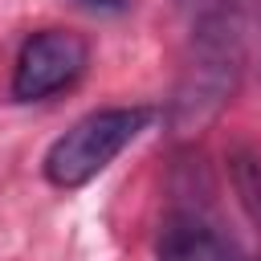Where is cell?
Returning a JSON list of instances; mask_svg holds the SVG:
<instances>
[{"label": "cell", "mask_w": 261, "mask_h": 261, "mask_svg": "<svg viewBox=\"0 0 261 261\" xmlns=\"http://www.w3.org/2000/svg\"><path fill=\"white\" fill-rule=\"evenodd\" d=\"M86 8H122L126 0H82Z\"/></svg>", "instance_id": "8992f818"}, {"label": "cell", "mask_w": 261, "mask_h": 261, "mask_svg": "<svg viewBox=\"0 0 261 261\" xmlns=\"http://www.w3.org/2000/svg\"><path fill=\"white\" fill-rule=\"evenodd\" d=\"M147 122H151L147 106H106V110H94V114L77 118L45 151V163H41L45 179L53 188H65V192L90 184L98 171H106L143 135Z\"/></svg>", "instance_id": "6da1fadb"}, {"label": "cell", "mask_w": 261, "mask_h": 261, "mask_svg": "<svg viewBox=\"0 0 261 261\" xmlns=\"http://www.w3.org/2000/svg\"><path fill=\"white\" fill-rule=\"evenodd\" d=\"M228 171H232V188H237L241 208L261 224V155L257 151H237Z\"/></svg>", "instance_id": "5b68a950"}, {"label": "cell", "mask_w": 261, "mask_h": 261, "mask_svg": "<svg viewBox=\"0 0 261 261\" xmlns=\"http://www.w3.org/2000/svg\"><path fill=\"white\" fill-rule=\"evenodd\" d=\"M237 61H241V37H237V16L216 8L204 16L200 33H196V57L184 73V86H179V98L175 106L188 114V118H200L208 114L212 106L224 102V94L232 90V77H237Z\"/></svg>", "instance_id": "7a4b0ae2"}, {"label": "cell", "mask_w": 261, "mask_h": 261, "mask_svg": "<svg viewBox=\"0 0 261 261\" xmlns=\"http://www.w3.org/2000/svg\"><path fill=\"white\" fill-rule=\"evenodd\" d=\"M155 253L159 261H245L241 249L196 212H171L159 228Z\"/></svg>", "instance_id": "277c9868"}, {"label": "cell", "mask_w": 261, "mask_h": 261, "mask_svg": "<svg viewBox=\"0 0 261 261\" xmlns=\"http://www.w3.org/2000/svg\"><path fill=\"white\" fill-rule=\"evenodd\" d=\"M90 65L86 37L69 29H41L20 45L16 69H12V98L16 102H41L49 94L69 90Z\"/></svg>", "instance_id": "3957f363"}]
</instances>
